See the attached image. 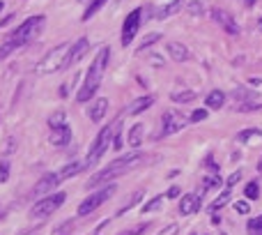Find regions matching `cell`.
Returning a JSON list of instances; mask_svg holds the SVG:
<instances>
[{
	"label": "cell",
	"instance_id": "1",
	"mask_svg": "<svg viewBox=\"0 0 262 235\" xmlns=\"http://www.w3.org/2000/svg\"><path fill=\"white\" fill-rule=\"evenodd\" d=\"M143 159H145L143 152H131V155L117 157V159L111 161L104 171H99L97 175H92V178L87 180V189H94V187H99V185H106V182H111L113 178H117V175L129 173V171H131L134 166H138Z\"/></svg>",
	"mask_w": 262,
	"mask_h": 235
},
{
	"label": "cell",
	"instance_id": "2",
	"mask_svg": "<svg viewBox=\"0 0 262 235\" xmlns=\"http://www.w3.org/2000/svg\"><path fill=\"white\" fill-rule=\"evenodd\" d=\"M108 55H111V51H108V48H101L99 55H97L94 62L90 65V69H87V74H85V81H83L81 90L76 94V99L81 101V104L94 97V93H97V88H99V83H101V76H104V69H106V65H108Z\"/></svg>",
	"mask_w": 262,
	"mask_h": 235
},
{
	"label": "cell",
	"instance_id": "3",
	"mask_svg": "<svg viewBox=\"0 0 262 235\" xmlns=\"http://www.w3.org/2000/svg\"><path fill=\"white\" fill-rule=\"evenodd\" d=\"M69 51H72V44H58V47L51 48V51L35 65V72L41 76V74H55V72L65 69L67 67V60H69Z\"/></svg>",
	"mask_w": 262,
	"mask_h": 235
},
{
	"label": "cell",
	"instance_id": "4",
	"mask_svg": "<svg viewBox=\"0 0 262 235\" xmlns=\"http://www.w3.org/2000/svg\"><path fill=\"white\" fill-rule=\"evenodd\" d=\"M65 201H67V194H65V191H58V194L44 196L41 201H37L33 205V217H35V219H46V217L53 215L55 210L60 208Z\"/></svg>",
	"mask_w": 262,
	"mask_h": 235
},
{
	"label": "cell",
	"instance_id": "5",
	"mask_svg": "<svg viewBox=\"0 0 262 235\" xmlns=\"http://www.w3.org/2000/svg\"><path fill=\"white\" fill-rule=\"evenodd\" d=\"M113 129H115V125H113V127L108 125V127H104V129H101V132H99V136L94 139L92 148H90V152H87V161H85L87 166H92V164H97V161H99V157L108 150V145H111V139H113Z\"/></svg>",
	"mask_w": 262,
	"mask_h": 235
},
{
	"label": "cell",
	"instance_id": "6",
	"mask_svg": "<svg viewBox=\"0 0 262 235\" xmlns=\"http://www.w3.org/2000/svg\"><path fill=\"white\" fill-rule=\"evenodd\" d=\"M113 194H115V185H108V187H104L101 191H94V194H90L85 201H81V205H78V217H87L90 212H94V210L99 208L101 203H106Z\"/></svg>",
	"mask_w": 262,
	"mask_h": 235
},
{
	"label": "cell",
	"instance_id": "7",
	"mask_svg": "<svg viewBox=\"0 0 262 235\" xmlns=\"http://www.w3.org/2000/svg\"><path fill=\"white\" fill-rule=\"evenodd\" d=\"M44 21H46L44 16H30V19H26V21H23V26H19L12 33V40L19 42V44H26V42H30L35 35L41 30Z\"/></svg>",
	"mask_w": 262,
	"mask_h": 235
},
{
	"label": "cell",
	"instance_id": "8",
	"mask_svg": "<svg viewBox=\"0 0 262 235\" xmlns=\"http://www.w3.org/2000/svg\"><path fill=\"white\" fill-rule=\"evenodd\" d=\"M141 19H143V7H136L134 12L124 19V26H122V47H129L134 42L138 28H141Z\"/></svg>",
	"mask_w": 262,
	"mask_h": 235
},
{
	"label": "cell",
	"instance_id": "9",
	"mask_svg": "<svg viewBox=\"0 0 262 235\" xmlns=\"http://www.w3.org/2000/svg\"><path fill=\"white\" fill-rule=\"evenodd\" d=\"M187 118L182 113H177V111H166V113L161 115V125H163V129H161V134L163 136H173V134H177L180 129H184L187 127Z\"/></svg>",
	"mask_w": 262,
	"mask_h": 235
},
{
	"label": "cell",
	"instance_id": "10",
	"mask_svg": "<svg viewBox=\"0 0 262 235\" xmlns=\"http://www.w3.org/2000/svg\"><path fill=\"white\" fill-rule=\"evenodd\" d=\"M212 19H214L216 23H219V26L225 30V33H230V35H237V33H239V26L235 23L232 14L225 12V9H221V7H214V9H212Z\"/></svg>",
	"mask_w": 262,
	"mask_h": 235
},
{
	"label": "cell",
	"instance_id": "11",
	"mask_svg": "<svg viewBox=\"0 0 262 235\" xmlns=\"http://www.w3.org/2000/svg\"><path fill=\"white\" fill-rule=\"evenodd\" d=\"M60 185V175L58 173H44V178H39V182L35 185L33 196H46L48 191H53Z\"/></svg>",
	"mask_w": 262,
	"mask_h": 235
},
{
	"label": "cell",
	"instance_id": "12",
	"mask_svg": "<svg viewBox=\"0 0 262 235\" xmlns=\"http://www.w3.org/2000/svg\"><path fill=\"white\" fill-rule=\"evenodd\" d=\"M202 194H205V191H200V194H187V196H182V201H180V215L182 217L195 215V212L200 210Z\"/></svg>",
	"mask_w": 262,
	"mask_h": 235
},
{
	"label": "cell",
	"instance_id": "13",
	"mask_svg": "<svg viewBox=\"0 0 262 235\" xmlns=\"http://www.w3.org/2000/svg\"><path fill=\"white\" fill-rule=\"evenodd\" d=\"M87 48H90V42H87V37H81L78 42H74V44H72V51H69L67 67H72L74 62H78V60H81L83 55L87 53Z\"/></svg>",
	"mask_w": 262,
	"mask_h": 235
},
{
	"label": "cell",
	"instance_id": "14",
	"mask_svg": "<svg viewBox=\"0 0 262 235\" xmlns=\"http://www.w3.org/2000/svg\"><path fill=\"white\" fill-rule=\"evenodd\" d=\"M72 141V129L65 125L60 129H51V136H48V143L55 145V148H60V145H67Z\"/></svg>",
	"mask_w": 262,
	"mask_h": 235
},
{
	"label": "cell",
	"instance_id": "15",
	"mask_svg": "<svg viewBox=\"0 0 262 235\" xmlns=\"http://www.w3.org/2000/svg\"><path fill=\"white\" fill-rule=\"evenodd\" d=\"M168 55L175 62H187L188 58H191V51H188L184 44H180V42H170L168 44Z\"/></svg>",
	"mask_w": 262,
	"mask_h": 235
},
{
	"label": "cell",
	"instance_id": "16",
	"mask_svg": "<svg viewBox=\"0 0 262 235\" xmlns=\"http://www.w3.org/2000/svg\"><path fill=\"white\" fill-rule=\"evenodd\" d=\"M106 111H108V99L99 97V99H94V104L90 106L87 115H90V120L92 122H101L104 120V115H106Z\"/></svg>",
	"mask_w": 262,
	"mask_h": 235
},
{
	"label": "cell",
	"instance_id": "17",
	"mask_svg": "<svg viewBox=\"0 0 262 235\" xmlns=\"http://www.w3.org/2000/svg\"><path fill=\"white\" fill-rule=\"evenodd\" d=\"M184 7V0H173V2H168V5H163L161 9H156L154 12V19H168V16H173V14H177Z\"/></svg>",
	"mask_w": 262,
	"mask_h": 235
},
{
	"label": "cell",
	"instance_id": "18",
	"mask_svg": "<svg viewBox=\"0 0 262 235\" xmlns=\"http://www.w3.org/2000/svg\"><path fill=\"white\" fill-rule=\"evenodd\" d=\"M154 104V97H150V94H145V97H138V99L129 106V113L131 115H138V113H143V111H148L150 106Z\"/></svg>",
	"mask_w": 262,
	"mask_h": 235
},
{
	"label": "cell",
	"instance_id": "19",
	"mask_svg": "<svg viewBox=\"0 0 262 235\" xmlns=\"http://www.w3.org/2000/svg\"><path fill=\"white\" fill-rule=\"evenodd\" d=\"M83 168H87V164H83V161H74V164L65 166L62 171H58V175H60V180H69V178H74L76 173H81Z\"/></svg>",
	"mask_w": 262,
	"mask_h": 235
},
{
	"label": "cell",
	"instance_id": "20",
	"mask_svg": "<svg viewBox=\"0 0 262 235\" xmlns=\"http://www.w3.org/2000/svg\"><path fill=\"white\" fill-rule=\"evenodd\" d=\"M205 104H207V108H221L223 104H225V94H223L221 90H212V93L207 94Z\"/></svg>",
	"mask_w": 262,
	"mask_h": 235
},
{
	"label": "cell",
	"instance_id": "21",
	"mask_svg": "<svg viewBox=\"0 0 262 235\" xmlns=\"http://www.w3.org/2000/svg\"><path fill=\"white\" fill-rule=\"evenodd\" d=\"M67 125V113L65 111H55V113H51V118H48V127L51 129H60Z\"/></svg>",
	"mask_w": 262,
	"mask_h": 235
},
{
	"label": "cell",
	"instance_id": "22",
	"mask_svg": "<svg viewBox=\"0 0 262 235\" xmlns=\"http://www.w3.org/2000/svg\"><path fill=\"white\" fill-rule=\"evenodd\" d=\"M143 132H145V127H143V125H134V127H131V132H129V145L138 148V145L143 143Z\"/></svg>",
	"mask_w": 262,
	"mask_h": 235
},
{
	"label": "cell",
	"instance_id": "23",
	"mask_svg": "<svg viewBox=\"0 0 262 235\" xmlns=\"http://www.w3.org/2000/svg\"><path fill=\"white\" fill-rule=\"evenodd\" d=\"M170 99L177 101V104H188V101L195 99V93H193V90H182V93H175Z\"/></svg>",
	"mask_w": 262,
	"mask_h": 235
},
{
	"label": "cell",
	"instance_id": "24",
	"mask_svg": "<svg viewBox=\"0 0 262 235\" xmlns=\"http://www.w3.org/2000/svg\"><path fill=\"white\" fill-rule=\"evenodd\" d=\"M216 187H221V175H216V173L205 175V180H202V189H216Z\"/></svg>",
	"mask_w": 262,
	"mask_h": 235
},
{
	"label": "cell",
	"instance_id": "25",
	"mask_svg": "<svg viewBox=\"0 0 262 235\" xmlns=\"http://www.w3.org/2000/svg\"><path fill=\"white\" fill-rule=\"evenodd\" d=\"M228 201H230V189H228V191H223L216 201L209 203V210H212V212H216V210H221L223 205H228Z\"/></svg>",
	"mask_w": 262,
	"mask_h": 235
},
{
	"label": "cell",
	"instance_id": "26",
	"mask_svg": "<svg viewBox=\"0 0 262 235\" xmlns=\"http://www.w3.org/2000/svg\"><path fill=\"white\" fill-rule=\"evenodd\" d=\"M161 40V33H150L145 40H143V44H141V48H138V53H143L145 48H150V47H154L156 42Z\"/></svg>",
	"mask_w": 262,
	"mask_h": 235
},
{
	"label": "cell",
	"instance_id": "27",
	"mask_svg": "<svg viewBox=\"0 0 262 235\" xmlns=\"http://www.w3.org/2000/svg\"><path fill=\"white\" fill-rule=\"evenodd\" d=\"M104 2H106V0H92V2H90V7L85 9V14H83V19H85V21H87V19H92L94 14H97L101 7H104Z\"/></svg>",
	"mask_w": 262,
	"mask_h": 235
},
{
	"label": "cell",
	"instance_id": "28",
	"mask_svg": "<svg viewBox=\"0 0 262 235\" xmlns=\"http://www.w3.org/2000/svg\"><path fill=\"white\" fill-rule=\"evenodd\" d=\"M19 47H21L19 42H14L12 37H9V40H7L5 44H2V47H0V60H2V58H7V55L12 53L14 48H19Z\"/></svg>",
	"mask_w": 262,
	"mask_h": 235
},
{
	"label": "cell",
	"instance_id": "29",
	"mask_svg": "<svg viewBox=\"0 0 262 235\" xmlns=\"http://www.w3.org/2000/svg\"><path fill=\"white\" fill-rule=\"evenodd\" d=\"M256 136H258V139L262 136L258 129H244V132H239V141H242V143H253V141H256Z\"/></svg>",
	"mask_w": 262,
	"mask_h": 235
},
{
	"label": "cell",
	"instance_id": "30",
	"mask_svg": "<svg viewBox=\"0 0 262 235\" xmlns=\"http://www.w3.org/2000/svg\"><path fill=\"white\" fill-rule=\"evenodd\" d=\"M16 145H19V139H16V136H9V139L5 141V145H2V155H5V159H7L9 155H14Z\"/></svg>",
	"mask_w": 262,
	"mask_h": 235
},
{
	"label": "cell",
	"instance_id": "31",
	"mask_svg": "<svg viewBox=\"0 0 262 235\" xmlns=\"http://www.w3.org/2000/svg\"><path fill=\"white\" fill-rule=\"evenodd\" d=\"M244 196H246V198H251V201H256L258 196H260V187H258V182H249V185H246V189H244Z\"/></svg>",
	"mask_w": 262,
	"mask_h": 235
},
{
	"label": "cell",
	"instance_id": "32",
	"mask_svg": "<svg viewBox=\"0 0 262 235\" xmlns=\"http://www.w3.org/2000/svg\"><path fill=\"white\" fill-rule=\"evenodd\" d=\"M161 203H163V196H154L152 201H148L143 205V212H154V210L161 208Z\"/></svg>",
	"mask_w": 262,
	"mask_h": 235
},
{
	"label": "cell",
	"instance_id": "33",
	"mask_svg": "<svg viewBox=\"0 0 262 235\" xmlns=\"http://www.w3.org/2000/svg\"><path fill=\"white\" fill-rule=\"evenodd\" d=\"M246 229H249V233H251V235H262V215H260V217H256V219H251Z\"/></svg>",
	"mask_w": 262,
	"mask_h": 235
},
{
	"label": "cell",
	"instance_id": "34",
	"mask_svg": "<svg viewBox=\"0 0 262 235\" xmlns=\"http://www.w3.org/2000/svg\"><path fill=\"white\" fill-rule=\"evenodd\" d=\"M120 132H122V122L120 120H117V122H115V129H113V148L115 150H120L122 148V139H120Z\"/></svg>",
	"mask_w": 262,
	"mask_h": 235
},
{
	"label": "cell",
	"instance_id": "35",
	"mask_svg": "<svg viewBox=\"0 0 262 235\" xmlns=\"http://www.w3.org/2000/svg\"><path fill=\"white\" fill-rule=\"evenodd\" d=\"M148 229H150V224H138V226H134V229L122 231V233H117V235H143Z\"/></svg>",
	"mask_w": 262,
	"mask_h": 235
},
{
	"label": "cell",
	"instance_id": "36",
	"mask_svg": "<svg viewBox=\"0 0 262 235\" xmlns=\"http://www.w3.org/2000/svg\"><path fill=\"white\" fill-rule=\"evenodd\" d=\"M187 9H188V14H193V16H200V14L205 12V7H202V2H198V0H191Z\"/></svg>",
	"mask_w": 262,
	"mask_h": 235
},
{
	"label": "cell",
	"instance_id": "37",
	"mask_svg": "<svg viewBox=\"0 0 262 235\" xmlns=\"http://www.w3.org/2000/svg\"><path fill=\"white\" fill-rule=\"evenodd\" d=\"M141 198H143V191H136V194H134V198H131V201H129V203H127V205H124V208H122V210H117V215H124V212H127V210H131V208H134V205H136V203H138V201H141Z\"/></svg>",
	"mask_w": 262,
	"mask_h": 235
},
{
	"label": "cell",
	"instance_id": "38",
	"mask_svg": "<svg viewBox=\"0 0 262 235\" xmlns=\"http://www.w3.org/2000/svg\"><path fill=\"white\" fill-rule=\"evenodd\" d=\"M9 178V161L2 159L0 161V182H5Z\"/></svg>",
	"mask_w": 262,
	"mask_h": 235
},
{
	"label": "cell",
	"instance_id": "39",
	"mask_svg": "<svg viewBox=\"0 0 262 235\" xmlns=\"http://www.w3.org/2000/svg\"><path fill=\"white\" fill-rule=\"evenodd\" d=\"M205 118H207V111H205V108H198V111H193V113H191V118H188V120H191V122H202Z\"/></svg>",
	"mask_w": 262,
	"mask_h": 235
},
{
	"label": "cell",
	"instance_id": "40",
	"mask_svg": "<svg viewBox=\"0 0 262 235\" xmlns=\"http://www.w3.org/2000/svg\"><path fill=\"white\" fill-rule=\"evenodd\" d=\"M235 210L239 212V215H249V212H251V205L246 201H237L235 203Z\"/></svg>",
	"mask_w": 262,
	"mask_h": 235
},
{
	"label": "cell",
	"instance_id": "41",
	"mask_svg": "<svg viewBox=\"0 0 262 235\" xmlns=\"http://www.w3.org/2000/svg\"><path fill=\"white\" fill-rule=\"evenodd\" d=\"M72 224L74 222H65L58 226V231H53V235H69V229H72Z\"/></svg>",
	"mask_w": 262,
	"mask_h": 235
},
{
	"label": "cell",
	"instance_id": "42",
	"mask_svg": "<svg viewBox=\"0 0 262 235\" xmlns=\"http://www.w3.org/2000/svg\"><path fill=\"white\" fill-rule=\"evenodd\" d=\"M177 233H180V226H177V224H168L159 235H177Z\"/></svg>",
	"mask_w": 262,
	"mask_h": 235
},
{
	"label": "cell",
	"instance_id": "43",
	"mask_svg": "<svg viewBox=\"0 0 262 235\" xmlns=\"http://www.w3.org/2000/svg\"><path fill=\"white\" fill-rule=\"evenodd\" d=\"M239 180H242V171H235V173L228 178V189H230V187H235Z\"/></svg>",
	"mask_w": 262,
	"mask_h": 235
},
{
	"label": "cell",
	"instance_id": "44",
	"mask_svg": "<svg viewBox=\"0 0 262 235\" xmlns=\"http://www.w3.org/2000/svg\"><path fill=\"white\" fill-rule=\"evenodd\" d=\"M180 191H182L180 187H170V189H168V194H166V196H168V198H177V196H180Z\"/></svg>",
	"mask_w": 262,
	"mask_h": 235
},
{
	"label": "cell",
	"instance_id": "45",
	"mask_svg": "<svg viewBox=\"0 0 262 235\" xmlns=\"http://www.w3.org/2000/svg\"><path fill=\"white\" fill-rule=\"evenodd\" d=\"M12 19H14L12 14H7V19H2V21H0V28H7L9 23H12Z\"/></svg>",
	"mask_w": 262,
	"mask_h": 235
},
{
	"label": "cell",
	"instance_id": "46",
	"mask_svg": "<svg viewBox=\"0 0 262 235\" xmlns=\"http://www.w3.org/2000/svg\"><path fill=\"white\" fill-rule=\"evenodd\" d=\"M256 5V0H244V7H253Z\"/></svg>",
	"mask_w": 262,
	"mask_h": 235
},
{
	"label": "cell",
	"instance_id": "47",
	"mask_svg": "<svg viewBox=\"0 0 262 235\" xmlns=\"http://www.w3.org/2000/svg\"><path fill=\"white\" fill-rule=\"evenodd\" d=\"M258 171H260V173H262V159L258 161Z\"/></svg>",
	"mask_w": 262,
	"mask_h": 235
},
{
	"label": "cell",
	"instance_id": "48",
	"mask_svg": "<svg viewBox=\"0 0 262 235\" xmlns=\"http://www.w3.org/2000/svg\"><path fill=\"white\" fill-rule=\"evenodd\" d=\"M258 26H260V30H262V19H260V21H258Z\"/></svg>",
	"mask_w": 262,
	"mask_h": 235
},
{
	"label": "cell",
	"instance_id": "49",
	"mask_svg": "<svg viewBox=\"0 0 262 235\" xmlns=\"http://www.w3.org/2000/svg\"><path fill=\"white\" fill-rule=\"evenodd\" d=\"M2 215H5V210H2V208H0V217H2Z\"/></svg>",
	"mask_w": 262,
	"mask_h": 235
},
{
	"label": "cell",
	"instance_id": "50",
	"mask_svg": "<svg viewBox=\"0 0 262 235\" xmlns=\"http://www.w3.org/2000/svg\"><path fill=\"white\" fill-rule=\"evenodd\" d=\"M0 9H2V0H0Z\"/></svg>",
	"mask_w": 262,
	"mask_h": 235
},
{
	"label": "cell",
	"instance_id": "51",
	"mask_svg": "<svg viewBox=\"0 0 262 235\" xmlns=\"http://www.w3.org/2000/svg\"><path fill=\"white\" fill-rule=\"evenodd\" d=\"M94 235H99V231H97V233H94Z\"/></svg>",
	"mask_w": 262,
	"mask_h": 235
},
{
	"label": "cell",
	"instance_id": "52",
	"mask_svg": "<svg viewBox=\"0 0 262 235\" xmlns=\"http://www.w3.org/2000/svg\"><path fill=\"white\" fill-rule=\"evenodd\" d=\"M117 2H122V0H117Z\"/></svg>",
	"mask_w": 262,
	"mask_h": 235
}]
</instances>
